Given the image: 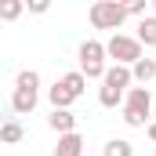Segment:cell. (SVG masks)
I'll list each match as a JSON object with an SVG mask.
<instances>
[{
  "label": "cell",
  "instance_id": "obj_15",
  "mask_svg": "<svg viewBox=\"0 0 156 156\" xmlns=\"http://www.w3.org/2000/svg\"><path fill=\"white\" fill-rule=\"evenodd\" d=\"M62 87H66L73 98H80V94L87 91V80L80 76V69H73V73H66V76H62Z\"/></svg>",
  "mask_w": 156,
  "mask_h": 156
},
{
  "label": "cell",
  "instance_id": "obj_11",
  "mask_svg": "<svg viewBox=\"0 0 156 156\" xmlns=\"http://www.w3.org/2000/svg\"><path fill=\"white\" fill-rule=\"evenodd\" d=\"M22 138H26V127H22L18 120H4V123H0V142H4V145H18Z\"/></svg>",
  "mask_w": 156,
  "mask_h": 156
},
{
  "label": "cell",
  "instance_id": "obj_17",
  "mask_svg": "<svg viewBox=\"0 0 156 156\" xmlns=\"http://www.w3.org/2000/svg\"><path fill=\"white\" fill-rule=\"evenodd\" d=\"M15 87H33V91H40V73L37 69H22L15 76Z\"/></svg>",
  "mask_w": 156,
  "mask_h": 156
},
{
  "label": "cell",
  "instance_id": "obj_2",
  "mask_svg": "<svg viewBox=\"0 0 156 156\" xmlns=\"http://www.w3.org/2000/svg\"><path fill=\"white\" fill-rule=\"evenodd\" d=\"M87 18H91V26L94 29H116L127 22V7L116 4V0H94L91 4V11H87Z\"/></svg>",
  "mask_w": 156,
  "mask_h": 156
},
{
  "label": "cell",
  "instance_id": "obj_18",
  "mask_svg": "<svg viewBox=\"0 0 156 156\" xmlns=\"http://www.w3.org/2000/svg\"><path fill=\"white\" fill-rule=\"evenodd\" d=\"M127 7V15H134V18H145V11H149V0H134V4H123Z\"/></svg>",
  "mask_w": 156,
  "mask_h": 156
},
{
  "label": "cell",
  "instance_id": "obj_21",
  "mask_svg": "<svg viewBox=\"0 0 156 156\" xmlns=\"http://www.w3.org/2000/svg\"><path fill=\"white\" fill-rule=\"evenodd\" d=\"M149 7H153V18H156V0H153V4H149Z\"/></svg>",
  "mask_w": 156,
  "mask_h": 156
},
{
  "label": "cell",
  "instance_id": "obj_12",
  "mask_svg": "<svg viewBox=\"0 0 156 156\" xmlns=\"http://www.w3.org/2000/svg\"><path fill=\"white\" fill-rule=\"evenodd\" d=\"M134 40H138L142 47H156V18H153V15H145V18L138 22V33H134Z\"/></svg>",
  "mask_w": 156,
  "mask_h": 156
},
{
  "label": "cell",
  "instance_id": "obj_14",
  "mask_svg": "<svg viewBox=\"0 0 156 156\" xmlns=\"http://www.w3.org/2000/svg\"><path fill=\"white\" fill-rule=\"evenodd\" d=\"M22 11H26V4H22V0H0V26H4V22L22 18Z\"/></svg>",
  "mask_w": 156,
  "mask_h": 156
},
{
  "label": "cell",
  "instance_id": "obj_9",
  "mask_svg": "<svg viewBox=\"0 0 156 156\" xmlns=\"http://www.w3.org/2000/svg\"><path fill=\"white\" fill-rule=\"evenodd\" d=\"M131 80L134 83H149V80H156V58H138L134 66H131Z\"/></svg>",
  "mask_w": 156,
  "mask_h": 156
},
{
  "label": "cell",
  "instance_id": "obj_3",
  "mask_svg": "<svg viewBox=\"0 0 156 156\" xmlns=\"http://www.w3.org/2000/svg\"><path fill=\"white\" fill-rule=\"evenodd\" d=\"M80 76L83 80L105 76V44L102 40H83L80 44Z\"/></svg>",
  "mask_w": 156,
  "mask_h": 156
},
{
  "label": "cell",
  "instance_id": "obj_10",
  "mask_svg": "<svg viewBox=\"0 0 156 156\" xmlns=\"http://www.w3.org/2000/svg\"><path fill=\"white\" fill-rule=\"evenodd\" d=\"M47 102H51V109H69V105H73L76 98H73V94H69V91L62 87V80H55V83L47 87Z\"/></svg>",
  "mask_w": 156,
  "mask_h": 156
},
{
  "label": "cell",
  "instance_id": "obj_16",
  "mask_svg": "<svg viewBox=\"0 0 156 156\" xmlns=\"http://www.w3.org/2000/svg\"><path fill=\"white\" fill-rule=\"evenodd\" d=\"M98 102H102L105 109H116V105H123V91L109 87V83H102V87H98Z\"/></svg>",
  "mask_w": 156,
  "mask_h": 156
},
{
  "label": "cell",
  "instance_id": "obj_1",
  "mask_svg": "<svg viewBox=\"0 0 156 156\" xmlns=\"http://www.w3.org/2000/svg\"><path fill=\"white\" fill-rule=\"evenodd\" d=\"M153 116V94L149 87H131L123 98V123L127 127H145Z\"/></svg>",
  "mask_w": 156,
  "mask_h": 156
},
{
  "label": "cell",
  "instance_id": "obj_23",
  "mask_svg": "<svg viewBox=\"0 0 156 156\" xmlns=\"http://www.w3.org/2000/svg\"><path fill=\"white\" fill-rule=\"evenodd\" d=\"M153 109H156V102H153Z\"/></svg>",
  "mask_w": 156,
  "mask_h": 156
},
{
  "label": "cell",
  "instance_id": "obj_6",
  "mask_svg": "<svg viewBox=\"0 0 156 156\" xmlns=\"http://www.w3.org/2000/svg\"><path fill=\"white\" fill-rule=\"evenodd\" d=\"M47 127H51V131H58V138H62V134H73V131H76V116H73L69 109H51Z\"/></svg>",
  "mask_w": 156,
  "mask_h": 156
},
{
  "label": "cell",
  "instance_id": "obj_7",
  "mask_svg": "<svg viewBox=\"0 0 156 156\" xmlns=\"http://www.w3.org/2000/svg\"><path fill=\"white\" fill-rule=\"evenodd\" d=\"M102 83H109V87H116V91H131V69L127 66H105V76H102Z\"/></svg>",
  "mask_w": 156,
  "mask_h": 156
},
{
  "label": "cell",
  "instance_id": "obj_22",
  "mask_svg": "<svg viewBox=\"0 0 156 156\" xmlns=\"http://www.w3.org/2000/svg\"><path fill=\"white\" fill-rule=\"evenodd\" d=\"M0 33H4V26H0Z\"/></svg>",
  "mask_w": 156,
  "mask_h": 156
},
{
  "label": "cell",
  "instance_id": "obj_8",
  "mask_svg": "<svg viewBox=\"0 0 156 156\" xmlns=\"http://www.w3.org/2000/svg\"><path fill=\"white\" fill-rule=\"evenodd\" d=\"M55 156H83V138H80V131L62 134L58 145H55Z\"/></svg>",
  "mask_w": 156,
  "mask_h": 156
},
{
  "label": "cell",
  "instance_id": "obj_19",
  "mask_svg": "<svg viewBox=\"0 0 156 156\" xmlns=\"http://www.w3.org/2000/svg\"><path fill=\"white\" fill-rule=\"evenodd\" d=\"M47 7H51L47 0H29V11H33V15H47Z\"/></svg>",
  "mask_w": 156,
  "mask_h": 156
},
{
  "label": "cell",
  "instance_id": "obj_13",
  "mask_svg": "<svg viewBox=\"0 0 156 156\" xmlns=\"http://www.w3.org/2000/svg\"><path fill=\"white\" fill-rule=\"evenodd\" d=\"M102 156H134V145H131L127 138H109V142L102 145Z\"/></svg>",
  "mask_w": 156,
  "mask_h": 156
},
{
  "label": "cell",
  "instance_id": "obj_5",
  "mask_svg": "<svg viewBox=\"0 0 156 156\" xmlns=\"http://www.w3.org/2000/svg\"><path fill=\"white\" fill-rule=\"evenodd\" d=\"M37 102H40V91H33V87H15L11 91V109L18 116H29L37 109Z\"/></svg>",
  "mask_w": 156,
  "mask_h": 156
},
{
  "label": "cell",
  "instance_id": "obj_20",
  "mask_svg": "<svg viewBox=\"0 0 156 156\" xmlns=\"http://www.w3.org/2000/svg\"><path fill=\"white\" fill-rule=\"evenodd\" d=\"M145 134H149V142L156 145V120H149V123H145Z\"/></svg>",
  "mask_w": 156,
  "mask_h": 156
},
{
  "label": "cell",
  "instance_id": "obj_4",
  "mask_svg": "<svg viewBox=\"0 0 156 156\" xmlns=\"http://www.w3.org/2000/svg\"><path fill=\"white\" fill-rule=\"evenodd\" d=\"M105 58H116V66H134L138 58H142V44L134 37H127V33H113V37L105 40Z\"/></svg>",
  "mask_w": 156,
  "mask_h": 156
}]
</instances>
